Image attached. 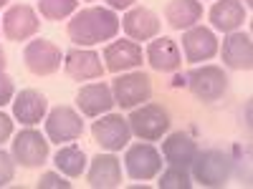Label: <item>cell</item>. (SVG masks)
<instances>
[{"label":"cell","instance_id":"obj_3","mask_svg":"<svg viewBox=\"0 0 253 189\" xmlns=\"http://www.w3.org/2000/svg\"><path fill=\"white\" fill-rule=\"evenodd\" d=\"M185 86L203 103H215L228 91V76L220 66H213V63H210V66H200L195 71H190L185 76Z\"/></svg>","mask_w":253,"mask_h":189},{"label":"cell","instance_id":"obj_29","mask_svg":"<svg viewBox=\"0 0 253 189\" xmlns=\"http://www.w3.org/2000/svg\"><path fill=\"white\" fill-rule=\"evenodd\" d=\"M15 96V86H13V78L5 73V71H0V109L5 106V103H10Z\"/></svg>","mask_w":253,"mask_h":189},{"label":"cell","instance_id":"obj_20","mask_svg":"<svg viewBox=\"0 0 253 189\" xmlns=\"http://www.w3.org/2000/svg\"><path fill=\"white\" fill-rule=\"evenodd\" d=\"M89 184L94 189H112L122 184V164L119 159L109 152V154H99L91 159L89 174H86Z\"/></svg>","mask_w":253,"mask_h":189},{"label":"cell","instance_id":"obj_2","mask_svg":"<svg viewBox=\"0 0 253 189\" xmlns=\"http://www.w3.org/2000/svg\"><path fill=\"white\" fill-rule=\"evenodd\" d=\"M190 166H193L195 182L203 187H223L233 174V159L220 149H208L203 154L198 152L195 161Z\"/></svg>","mask_w":253,"mask_h":189},{"label":"cell","instance_id":"obj_27","mask_svg":"<svg viewBox=\"0 0 253 189\" xmlns=\"http://www.w3.org/2000/svg\"><path fill=\"white\" fill-rule=\"evenodd\" d=\"M15 177V159L13 154L0 149V187H8Z\"/></svg>","mask_w":253,"mask_h":189},{"label":"cell","instance_id":"obj_28","mask_svg":"<svg viewBox=\"0 0 253 189\" xmlns=\"http://www.w3.org/2000/svg\"><path fill=\"white\" fill-rule=\"evenodd\" d=\"M71 187V182H66L63 179V174L58 172H46L43 177L38 179V189H69Z\"/></svg>","mask_w":253,"mask_h":189},{"label":"cell","instance_id":"obj_21","mask_svg":"<svg viewBox=\"0 0 253 189\" xmlns=\"http://www.w3.org/2000/svg\"><path fill=\"white\" fill-rule=\"evenodd\" d=\"M162 157L170 166H185V169H190V164L198 157V144L187 134L175 131L162 141Z\"/></svg>","mask_w":253,"mask_h":189},{"label":"cell","instance_id":"obj_1","mask_svg":"<svg viewBox=\"0 0 253 189\" xmlns=\"http://www.w3.org/2000/svg\"><path fill=\"white\" fill-rule=\"evenodd\" d=\"M122 28V20L112 8H84L69 20V38L79 48L96 46L101 40H112Z\"/></svg>","mask_w":253,"mask_h":189},{"label":"cell","instance_id":"obj_15","mask_svg":"<svg viewBox=\"0 0 253 189\" xmlns=\"http://www.w3.org/2000/svg\"><path fill=\"white\" fill-rule=\"evenodd\" d=\"M76 106L84 116H91V119L109 114L114 109L112 86H107V83H86V86H81L76 94Z\"/></svg>","mask_w":253,"mask_h":189},{"label":"cell","instance_id":"obj_14","mask_svg":"<svg viewBox=\"0 0 253 189\" xmlns=\"http://www.w3.org/2000/svg\"><path fill=\"white\" fill-rule=\"evenodd\" d=\"M142 46H137L134 40H114L104 48V68L112 73H124V71H134L142 66Z\"/></svg>","mask_w":253,"mask_h":189},{"label":"cell","instance_id":"obj_8","mask_svg":"<svg viewBox=\"0 0 253 189\" xmlns=\"http://www.w3.org/2000/svg\"><path fill=\"white\" fill-rule=\"evenodd\" d=\"M10 154L15 164L26 166V169H36V166H43L48 159V141L36 129H23L20 134H15Z\"/></svg>","mask_w":253,"mask_h":189},{"label":"cell","instance_id":"obj_4","mask_svg":"<svg viewBox=\"0 0 253 189\" xmlns=\"http://www.w3.org/2000/svg\"><path fill=\"white\" fill-rule=\"evenodd\" d=\"M126 121H129L132 134L142 141H157L162 139V134L170 131V114L157 103H139V109L134 106Z\"/></svg>","mask_w":253,"mask_h":189},{"label":"cell","instance_id":"obj_23","mask_svg":"<svg viewBox=\"0 0 253 189\" xmlns=\"http://www.w3.org/2000/svg\"><path fill=\"white\" fill-rule=\"evenodd\" d=\"M165 18L170 23V28L187 31L198 26V20L203 18V3L200 0H170L165 8Z\"/></svg>","mask_w":253,"mask_h":189},{"label":"cell","instance_id":"obj_33","mask_svg":"<svg viewBox=\"0 0 253 189\" xmlns=\"http://www.w3.org/2000/svg\"><path fill=\"white\" fill-rule=\"evenodd\" d=\"M8 3H10V0H0V8H5Z\"/></svg>","mask_w":253,"mask_h":189},{"label":"cell","instance_id":"obj_12","mask_svg":"<svg viewBox=\"0 0 253 189\" xmlns=\"http://www.w3.org/2000/svg\"><path fill=\"white\" fill-rule=\"evenodd\" d=\"M182 53L187 63H203L218 53V38L205 26H193L182 33Z\"/></svg>","mask_w":253,"mask_h":189},{"label":"cell","instance_id":"obj_16","mask_svg":"<svg viewBox=\"0 0 253 189\" xmlns=\"http://www.w3.org/2000/svg\"><path fill=\"white\" fill-rule=\"evenodd\" d=\"M220 56H223V63L228 68L251 71L253 68V43H251V35L243 33V31L228 33V38L223 40Z\"/></svg>","mask_w":253,"mask_h":189},{"label":"cell","instance_id":"obj_31","mask_svg":"<svg viewBox=\"0 0 253 189\" xmlns=\"http://www.w3.org/2000/svg\"><path fill=\"white\" fill-rule=\"evenodd\" d=\"M107 5L112 10H129L134 5V0H107Z\"/></svg>","mask_w":253,"mask_h":189},{"label":"cell","instance_id":"obj_13","mask_svg":"<svg viewBox=\"0 0 253 189\" xmlns=\"http://www.w3.org/2000/svg\"><path fill=\"white\" fill-rule=\"evenodd\" d=\"M63 68L66 73L74 78V81H94V78H101L104 76V68L101 66V58L96 51H89V48H71L63 56Z\"/></svg>","mask_w":253,"mask_h":189},{"label":"cell","instance_id":"obj_10","mask_svg":"<svg viewBox=\"0 0 253 189\" xmlns=\"http://www.w3.org/2000/svg\"><path fill=\"white\" fill-rule=\"evenodd\" d=\"M23 61L33 76H51L61 68V48L46 38H36L23 48Z\"/></svg>","mask_w":253,"mask_h":189},{"label":"cell","instance_id":"obj_32","mask_svg":"<svg viewBox=\"0 0 253 189\" xmlns=\"http://www.w3.org/2000/svg\"><path fill=\"white\" fill-rule=\"evenodd\" d=\"M5 63H8V61H5V51L0 48V71H5Z\"/></svg>","mask_w":253,"mask_h":189},{"label":"cell","instance_id":"obj_30","mask_svg":"<svg viewBox=\"0 0 253 189\" xmlns=\"http://www.w3.org/2000/svg\"><path fill=\"white\" fill-rule=\"evenodd\" d=\"M10 136H13V119L0 111V146H3Z\"/></svg>","mask_w":253,"mask_h":189},{"label":"cell","instance_id":"obj_24","mask_svg":"<svg viewBox=\"0 0 253 189\" xmlns=\"http://www.w3.org/2000/svg\"><path fill=\"white\" fill-rule=\"evenodd\" d=\"M53 164L63 177L76 179V177L84 174V169H86V154H84V149H79L76 144H66L56 152Z\"/></svg>","mask_w":253,"mask_h":189},{"label":"cell","instance_id":"obj_9","mask_svg":"<svg viewBox=\"0 0 253 189\" xmlns=\"http://www.w3.org/2000/svg\"><path fill=\"white\" fill-rule=\"evenodd\" d=\"M84 134V121L81 114H76L71 106H56L46 116V136L53 144H69L76 141Z\"/></svg>","mask_w":253,"mask_h":189},{"label":"cell","instance_id":"obj_26","mask_svg":"<svg viewBox=\"0 0 253 189\" xmlns=\"http://www.w3.org/2000/svg\"><path fill=\"white\" fill-rule=\"evenodd\" d=\"M190 187H193V179H190L185 166H170L160 177V189H190Z\"/></svg>","mask_w":253,"mask_h":189},{"label":"cell","instance_id":"obj_11","mask_svg":"<svg viewBox=\"0 0 253 189\" xmlns=\"http://www.w3.org/2000/svg\"><path fill=\"white\" fill-rule=\"evenodd\" d=\"M41 20L31 5H10L3 15V33L8 40H28L38 33Z\"/></svg>","mask_w":253,"mask_h":189},{"label":"cell","instance_id":"obj_18","mask_svg":"<svg viewBox=\"0 0 253 189\" xmlns=\"http://www.w3.org/2000/svg\"><path fill=\"white\" fill-rule=\"evenodd\" d=\"M122 28L132 40H152L160 33V18L150 8H129L122 18Z\"/></svg>","mask_w":253,"mask_h":189},{"label":"cell","instance_id":"obj_17","mask_svg":"<svg viewBox=\"0 0 253 189\" xmlns=\"http://www.w3.org/2000/svg\"><path fill=\"white\" fill-rule=\"evenodd\" d=\"M144 58L160 73H172V71H177L182 66V53H180L175 40L167 38V35L152 38L150 46H147V51H144Z\"/></svg>","mask_w":253,"mask_h":189},{"label":"cell","instance_id":"obj_5","mask_svg":"<svg viewBox=\"0 0 253 189\" xmlns=\"http://www.w3.org/2000/svg\"><path fill=\"white\" fill-rule=\"evenodd\" d=\"M112 96H114V103H119L122 109H134V106H139V103L150 101V96H152V81H150V76L142 73V71L122 73L112 83Z\"/></svg>","mask_w":253,"mask_h":189},{"label":"cell","instance_id":"obj_25","mask_svg":"<svg viewBox=\"0 0 253 189\" xmlns=\"http://www.w3.org/2000/svg\"><path fill=\"white\" fill-rule=\"evenodd\" d=\"M79 0H38V13L46 20H63L76 13Z\"/></svg>","mask_w":253,"mask_h":189},{"label":"cell","instance_id":"obj_6","mask_svg":"<svg viewBox=\"0 0 253 189\" xmlns=\"http://www.w3.org/2000/svg\"><path fill=\"white\" fill-rule=\"evenodd\" d=\"M124 166L126 174L134 182H150L162 172V154L152 144H132L124 154Z\"/></svg>","mask_w":253,"mask_h":189},{"label":"cell","instance_id":"obj_7","mask_svg":"<svg viewBox=\"0 0 253 189\" xmlns=\"http://www.w3.org/2000/svg\"><path fill=\"white\" fill-rule=\"evenodd\" d=\"M91 134H94L96 144L107 152L124 149L132 139L129 121H126L122 114H101L99 121H94V126H91Z\"/></svg>","mask_w":253,"mask_h":189},{"label":"cell","instance_id":"obj_22","mask_svg":"<svg viewBox=\"0 0 253 189\" xmlns=\"http://www.w3.org/2000/svg\"><path fill=\"white\" fill-rule=\"evenodd\" d=\"M208 15H210V23H213L215 31L233 33L243 26L248 10L243 8L241 0H215V5L210 8Z\"/></svg>","mask_w":253,"mask_h":189},{"label":"cell","instance_id":"obj_19","mask_svg":"<svg viewBox=\"0 0 253 189\" xmlns=\"http://www.w3.org/2000/svg\"><path fill=\"white\" fill-rule=\"evenodd\" d=\"M13 116L20 121V124H26V126H33L38 124L41 119L46 116L48 111V101L43 94H38L33 89H26V91H20L18 96H13Z\"/></svg>","mask_w":253,"mask_h":189}]
</instances>
